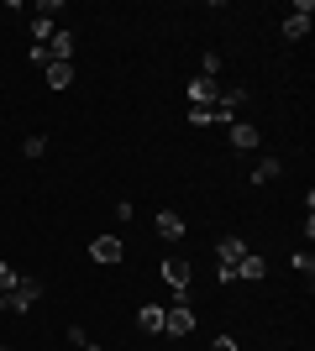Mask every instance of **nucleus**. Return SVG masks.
I'll list each match as a JSON object with an SVG mask.
<instances>
[{
    "mask_svg": "<svg viewBox=\"0 0 315 351\" xmlns=\"http://www.w3.org/2000/svg\"><path fill=\"white\" fill-rule=\"evenodd\" d=\"M47 89H69V84H74V63H47Z\"/></svg>",
    "mask_w": 315,
    "mask_h": 351,
    "instance_id": "12",
    "label": "nucleus"
},
{
    "mask_svg": "<svg viewBox=\"0 0 315 351\" xmlns=\"http://www.w3.org/2000/svg\"><path fill=\"white\" fill-rule=\"evenodd\" d=\"M16 278H21V273H16L11 263H0V293H11V289H16Z\"/></svg>",
    "mask_w": 315,
    "mask_h": 351,
    "instance_id": "17",
    "label": "nucleus"
},
{
    "mask_svg": "<svg viewBox=\"0 0 315 351\" xmlns=\"http://www.w3.org/2000/svg\"><path fill=\"white\" fill-rule=\"evenodd\" d=\"M189 126H195V132H205V126H215V121H210V110H189Z\"/></svg>",
    "mask_w": 315,
    "mask_h": 351,
    "instance_id": "22",
    "label": "nucleus"
},
{
    "mask_svg": "<svg viewBox=\"0 0 315 351\" xmlns=\"http://www.w3.org/2000/svg\"><path fill=\"white\" fill-rule=\"evenodd\" d=\"M152 226H158V236H163V241H179V236L189 231V226L179 220V210H158V220H152Z\"/></svg>",
    "mask_w": 315,
    "mask_h": 351,
    "instance_id": "10",
    "label": "nucleus"
},
{
    "mask_svg": "<svg viewBox=\"0 0 315 351\" xmlns=\"http://www.w3.org/2000/svg\"><path fill=\"white\" fill-rule=\"evenodd\" d=\"M279 173H284V162H279V158H263V162L253 168V184H273Z\"/></svg>",
    "mask_w": 315,
    "mask_h": 351,
    "instance_id": "15",
    "label": "nucleus"
},
{
    "mask_svg": "<svg viewBox=\"0 0 315 351\" xmlns=\"http://www.w3.org/2000/svg\"><path fill=\"white\" fill-rule=\"evenodd\" d=\"M200 73H205V79H215V73H221V53H205V58H200Z\"/></svg>",
    "mask_w": 315,
    "mask_h": 351,
    "instance_id": "19",
    "label": "nucleus"
},
{
    "mask_svg": "<svg viewBox=\"0 0 315 351\" xmlns=\"http://www.w3.org/2000/svg\"><path fill=\"white\" fill-rule=\"evenodd\" d=\"M226 136H231V147H237V152H253V147L263 142V132H257L253 121H231V126H226Z\"/></svg>",
    "mask_w": 315,
    "mask_h": 351,
    "instance_id": "7",
    "label": "nucleus"
},
{
    "mask_svg": "<svg viewBox=\"0 0 315 351\" xmlns=\"http://www.w3.org/2000/svg\"><path fill=\"white\" fill-rule=\"evenodd\" d=\"M215 283H221V289H231V283H237V267H221V263H215Z\"/></svg>",
    "mask_w": 315,
    "mask_h": 351,
    "instance_id": "21",
    "label": "nucleus"
},
{
    "mask_svg": "<svg viewBox=\"0 0 315 351\" xmlns=\"http://www.w3.org/2000/svg\"><path fill=\"white\" fill-rule=\"evenodd\" d=\"M189 278H195V267L184 263V257H168V263H163V283L174 293H189Z\"/></svg>",
    "mask_w": 315,
    "mask_h": 351,
    "instance_id": "5",
    "label": "nucleus"
},
{
    "mask_svg": "<svg viewBox=\"0 0 315 351\" xmlns=\"http://www.w3.org/2000/svg\"><path fill=\"white\" fill-rule=\"evenodd\" d=\"M137 325H142L148 336H163V304H142L137 309Z\"/></svg>",
    "mask_w": 315,
    "mask_h": 351,
    "instance_id": "11",
    "label": "nucleus"
},
{
    "mask_svg": "<svg viewBox=\"0 0 315 351\" xmlns=\"http://www.w3.org/2000/svg\"><path fill=\"white\" fill-rule=\"evenodd\" d=\"M69 341H74V346H79V351H100V346H95V341H90V336H84V330H79V325H69Z\"/></svg>",
    "mask_w": 315,
    "mask_h": 351,
    "instance_id": "20",
    "label": "nucleus"
},
{
    "mask_svg": "<svg viewBox=\"0 0 315 351\" xmlns=\"http://www.w3.org/2000/svg\"><path fill=\"white\" fill-rule=\"evenodd\" d=\"M210 351H237V341H231V336H215V341H210Z\"/></svg>",
    "mask_w": 315,
    "mask_h": 351,
    "instance_id": "23",
    "label": "nucleus"
},
{
    "mask_svg": "<svg viewBox=\"0 0 315 351\" xmlns=\"http://www.w3.org/2000/svg\"><path fill=\"white\" fill-rule=\"evenodd\" d=\"M90 257H95V263H121L126 247H121V236L110 231V236H95V241H90Z\"/></svg>",
    "mask_w": 315,
    "mask_h": 351,
    "instance_id": "6",
    "label": "nucleus"
},
{
    "mask_svg": "<svg viewBox=\"0 0 315 351\" xmlns=\"http://www.w3.org/2000/svg\"><path fill=\"white\" fill-rule=\"evenodd\" d=\"M195 330V304H189V293H179L174 304H163V336H189Z\"/></svg>",
    "mask_w": 315,
    "mask_h": 351,
    "instance_id": "2",
    "label": "nucleus"
},
{
    "mask_svg": "<svg viewBox=\"0 0 315 351\" xmlns=\"http://www.w3.org/2000/svg\"><path fill=\"white\" fill-rule=\"evenodd\" d=\"M310 16H315V5H310V0H300V5L284 16V43H300L305 32H310Z\"/></svg>",
    "mask_w": 315,
    "mask_h": 351,
    "instance_id": "4",
    "label": "nucleus"
},
{
    "mask_svg": "<svg viewBox=\"0 0 315 351\" xmlns=\"http://www.w3.org/2000/svg\"><path fill=\"white\" fill-rule=\"evenodd\" d=\"M74 47H79L74 32H53V43H47V63H74Z\"/></svg>",
    "mask_w": 315,
    "mask_h": 351,
    "instance_id": "8",
    "label": "nucleus"
},
{
    "mask_svg": "<svg viewBox=\"0 0 315 351\" xmlns=\"http://www.w3.org/2000/svg\"><path fill=\"white\" fill-rule=\"evenodd\" d=\"M189 110H210V105L221 100V84H215V79H205V73H195V79H189Z\"/></svg>",
    "mask_w": 315,
    "mask_h": 351,
    "instance_id": "3",
    "label": "nucleus"
},
{
    "mask_svg": "<svg viewBox=\"0 0 315 351\" xmlns=\"http://www.w3.org/2000/svg\"><path fill=\"white\" fill-rule=\"evenodd\" d=\"M294 267H300V278H305V283L315 278V257H310V252H294Z\"/></svg>",
    "mask_w": 315,
    "mask_h": 351,
    "instance_id": "16",
    "label": "nucleus"
},
{
    "mask_svg": "<svg viewBox=\"0 0 315 351\" xmlns=\"http://www.w3.org/2000/svg\"><path fill=\"white\" fill-rule=\"evenodd\" d=\"M263 273H268V263H263L257 252H247V257H242V263H237V278H247V283H257V278H263Z\"/></svg>",
    "mask_w": 315,
    "mask_h": 351,
    "instance_id": "13",
    "label": "nucleus"
},
{
    "mask_svg": "<svg viewBox=\"0 0 315 351\" xmlns=\"http://www.w3.org/2000/svg\"><path fill=\"white\" fill-rule=\"evenodd\" d=\"M242 257H247V241H242V236H221V241H215V263L221 267H237Z\"/></svg>",
    "mask_w": 315,
    "mask_h": 351,
    "instance_id": "9",
    "label": "nucleus"
},
{
    "mask_svg": "<svg viewBox=\"0 0 315 351\" xmlns=\"http://www.w3.org/2000/svg\"><path fill=\"white\" fill-rule=\"evenodd\" d=\"M43 293H47V289H43V278H27V273H21L11 293H0V309H5V315H27V309L37 304Z\"/></svg>",
    "mask_w": 315,
    "mask_h": 351,
    "instance_id": "1",
    "label": "nucleus"
},
{
    "mask_svg": "<svg viewBox=\"0 0 315 351\" xmlns=\"http://www.w3.org/2000/svg\"><path fill=\"white\" fill-rule=\"evenodd\" d=\"M0 351H11V346H5V341H0Z\"/></svg>",
    "mask_w": 315,
    "mask_h": 351,
    "instance_id": "24",
    "label": "nucleus"
},
{
    "mask_svg": "<svg viewBox=\"0 0 315 351\" xmlns=\"http://www.w3.org/2000/svg\"><path fill=\"white\" fill-rule=\"evenodd\" d=\"M53 43V16H32V47Z\"/></svg>",
    "mask_w": 315,
    "mask_h": 351,
    "instance_id": "14",
    "label": "nucleus"
},
{
    "mask_svg": "<svg viewBox=\"0 0 315 351\" xmlns=\"http://www.w3.org/2000/svg\"><path fill=\"white\" fill-rule=\"evenodd\" d=\"M21 152H27V158H43V152H47V136H27V142H21Z\"/></svg>",
    "mask_w": 315,
    "mask_h": 351,
    "instance_id": "18",
    "label": "nucleus"
}]
</instances>
